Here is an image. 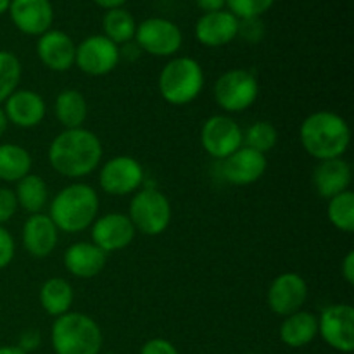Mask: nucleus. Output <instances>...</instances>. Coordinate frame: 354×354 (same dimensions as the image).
<instances>
[{
  "instance_id": "1",
  "label": "nucleus",
  "mask_w": 354,
  "mask_h": 354,
  "mask_svg": "<svg viewBox=\"0 0 354 354\" xmlns=\"http://www.w3.org/2000/svg\"><path fill=\"white\" fill-rule=\"evenodd\" d=\"M102 142L86 128L62 130L48 145L50 166L66 178H83L99 168Z\"/></svg>"
},
{
  "instance_id": "2",
  "label": "nucleus",
  "mask_w": 354,
  "mask_h": 354,
  "mask_svg": "<svg viewBox=\"0 0 354 354\" xmlns=\"http://www.w3.org/2000/svg\"><path fill=\"white\" fill-rule=\"evenodd\" d=\"M299 140L317 161L342 158L351 144V128L341 114L315 111L301 123Z\"/></svg>"
},
{
  "instance_id": "3",
  "label": "nucleus",
  "mask_w": 354,
  "mask_h": 354,
  "mask_svg": "<svg viewBox=\"0 0 354 354\" xmlns=\"http://www.w3.org/2000/svg\"><path fill=\"white\" fill-rule=\"evenodd\" d=\"M99 196L88 183H71L54 196L50 203V220L57 230L78 234L92 227L99 213Z\"/></svg>"
},
{
  "instance_id": "4",
  "label": "nucleus",
  "mask_w": 354,
  "mask_h": 354,
  "mask_svg": "<svg viewBox=\"0 0 354 354\" xmlns=\"http://www.w3.org/2000/svg\"><path fill=\"white\" fill-rule=\"evenodd\" d=\"M50 339L55 354H100L104 341L99 324L78 311L55 318Z\"/></svg>"
},
{
  "instance_id": "5",
  "label": "nucleus",
  "mask_w": 354,
  "mask_h": 354,
  "mask_svg": "<svg viewBox=\"0 0 354 354\" xmlns=\"http://www.w3.org/2000/svg\"><path fill=\"white\" fill-rule=\"evenodd\" d=\"M158 88L162 99L171 106L194 102L204 88L203 66L187 55L169 59L159 73Z\"/></svg>"
},
{
  "instance_id": "6",
  "label": "nucleus",
  "mask_w": 354,
  "mask_h": 354,
  "mask_svg": "<svg viewBox=\"0 0 354 354\" xmlns=\"http://www.w3.org/2000/svg\"><path fill=\"white\" fill-rule=\"evenodd\" d=\"M171 204L161 190L154 187H145L135 192L130 203L128 218L137 232L149 237L161 235L171 223Z\"/></svg>"
},
{
  "instance_id": "7",
  "label": "nucleus",
  "mask_w": 354,
  "mask_h": 354,
  "mask_svg": "<svg viewBox=\"0 0 354 354\" xmlns=\"http://www.w3.org/2000/svg\"><path fill=\"white\" fill-rule=\"evenodd\" d=\"M258 78L248 69H228L214 83V100L225 113H242L249 109L258 100Z\"/></svg>"
},
{
  "instance_id": "8",
  "label": "nucleus",
  "mask_w": 354,
  "mask_h": 354,
  "mask_svg": "<svg viewBox=\"0 0 354 354\" xmlns=\"http://www.w3.org/2000/svg\"><path fill=\"white\" fill-rule=\"evenodd\" d=\"M135 41L142 52L154 57H173L182 48L183 33L166 17H149L137 24Z\"/></svg>"
},
{
  "instance_id": "9",
  "label": "nucleus",
  "mask_w": 354,
  "mask_h": 354,
  "mask_svg": "<svg viewBox=\"0 0 354 354\" xmlns=\"http://www.w3.org/2000/svg\"><path fill=\"white\" fill-rule=\"evenodd\" d=\"M201 144L211 158L223 161L244 145V131L227 114H214L201 128Z\"/></svg>"
},
{
  "instance_id": "10",
  "label": "nucleus",
  "mask_w": 354,
  "mask_h": 354,
  "mask_svg": "<svg viewBox=\"0 0 354 354\" xmlns=\"http://www.w3.org/2000/svg\"><path fill=\"white\" fill-rule=\"evenodd\" d=\"M121 48L104 35H92L76 45L75 64L88 76H106L118 68Z\"/></svg>"
},
{
  "instance_id": "11",
  "label": "nucleus",
  "mask_w": 354,
  "mask_h": 354,
  "mask_svg": "<svg viewBox=\"0 0 354 354\" xmlns=\"http://www.w3.org/2000/svg\"><path fill=\"white\" fill-rule=\"evenodd\" d=\"M145 173L131 156H116L106 161L99 173V185L109 196H128L140 189Z\"/></svg>"
},
{
  "instance_id": "12",
  "label": "nucleus",
  "mask_w": 354,
  "mask_h": 354,
  "mask_svg": "<svg viewBox=\"0 0 354 354\" xmlns=\"http://www.w3.org/2000/svg\"><path fill=\"white\" fill-rule=\"evenodd\" d=\"M318 335L341 353L354 349V308L351 304H330L318 317Z\"/></svg>"
},
{
  "instance_id": "13",
  "label": "nucleus",
  "mask_w": 354,
  "mask_h": 354,
  "mask_svg": "<svg viewBox=\"0 0 354 354\" xmlns=\"http://www.w3.org/2000/svg\"><path fill=\"white\" fill-rule=\"evenodd\" d=\"M308 299V283L299 273L287 272L277 277L268 287L266 303L279 317H289L304 306Z\"/></svg>"
},
{
  "instance_id": "14",
  "label": "nucleus",
  "mask_w": 354,
  "mask_h": 354,
  "mask_svg": "<svg viewBox=\"0 0 354 354\" xmlns=\"http://www.w3.org/2000/svg\"><path fill=\"white\" fill-rule=\"evenodd\" d=\"M135 234L137 230L130 218L123 213H107L92 223V242L106 254L127 249L133 242Z\"/></svg>"
},
{
  "instance_id": "15",
  "label": "nucleus",
  "mask_w": 354,
  "mask_h": 354,
  "mask_svg": "<svg viewBox=\"0 0 354 354\" xmlns=\"http://www.w3.org/2000/svg\"><path fill=\"white\" fill-rule=\"evenodd\" d=\"M7 12L14 26L28 37H40L52 30L54 6L50 0H10Z\"/></svg>"
},
{
  "instance_id": "16",
  "label": "nucleus",
  "mask_w": 354,
  "mask_h": 354,
  "mask_svg": "<svg viewBox=\"0 0 354 354\" xmlns=\"http://www.w3.org/2000/svg\"><path fill=\"white\" fill-rule=\"evenodd\" d=\"M268 168V159L261 152L242 145L239 151L221 161V175L228 183L237 187L252 185L263 178Z\"/></svg>"
},
{
  "instance_id": "17",
  "label": "nucleus",
  "mask_w": 354,
  "mask_h": 354,
  "mask_svg": "<svg viewBox=\"0 0 354 354\" xmlns=\"http://www.w3.org/2000/svg\"><path fill=\"white\" fill-rule=\"evenodd\" d=\"M2 109L9 123L28 130V128L38 127L44 121L45 114H47V104H45L44 97L35 90L17 88L16 92L7 97Z\"/></svg>"
},
{
  "instance_id": "18",
  "label": "nucleus",
  "mask_w": 354,
  "mask_h": 354,
  "mask_svg": "<svg viewBox=\"0 0 354 354\" xmlns=\"http://www.w3.org/2000/svg\"><path fill=\"white\" fill-rule=\"evenodd\" d=\"M197 41L204 47L216 48L234 41L239 35V17L230 10H216V12H204L197 19L194 28Z\"/></svg>"
},
{
  "instance_id": "19",
  "label": "nucleus",
  "mask_w": 354,
  "mask_h": 354,
  "mask_svg": "<svg viewBox=\"0 0 354 354\" xmlns=\"http://www.w3.org/2000/svg\"><path fill=\"white\" fill-rule=\"evenodd\" d=\"M37 55L45 68L55 73H64L75 66L76 44L64 31L48 30L38 37Z\"/></svg>"
},
{
  "instance_id": "20",
  "label": "nucleus",
  "mask_w": 354,
  "mask_h": 354,
  "mask_svg": "<svg viewBox=\"0 0 354 354\" xmlns=\"http://www.w3.org/2000/svg\"><path fill=\"white\" fill-rule=\"evenodd\" d=\"M59 230L48 214H30L23 225V245L33 258H47L54 252Z\"/></svg>"
},
{
  "instance_id": "21",
  "label": "nucleus",
  "mask_w": 354,
  "mask_h": 354,
  "mask_svg": "<svg viewBox=\"0 0 354 354\" xmlns=\"http://www.w3.org/2000/svg\"><path fill=\"white\" fill-rule=\"evenodd\" d=\"M311 178H313V185L317 192L325 199H330L337 194L349 190L353 171L346 159H325V161H318Z\"/></svg>"
},
{
  "instance_id": "22",
  "label": "nucleus",
  "mask_w": 354,
  "mask_h": 354,
  "mask_svg": "<svg viewBox=\"0 0 354 354\" xmlns=\"http://www.w3.org/2000/svg\"><path fill=\"white\" fill-rule=\"evenodd\" d=\"M107 254L93 242H75L64 252V266L76 279H93L106 268Z\"/></svg>"
},
{
  "instance_id": "23",
  "label": "nucleus",
  "mask_w": 354,
  "mask_h": 354,
  "mask_svg": "<svg viewBox=\"0 0 354 354\" xmlns=\"http://www.w3.org/2000/svg\"><path fill=\"white\" fill-rule=\"evenodd\" d=\"M279 334L280 341L289 348H304L318 335V318L310 311H296L283 318Z\"/></svg>"
},
{
  "instance_id": "24",
  "label": "nucleus",
  "mask_w": 354,
  "mask_h": 354,
  "mask_svg": "<svg viewBox=\"0 0 354 354\" xmlns=\"http://www.w3.org/2000/svg\"><path fill=\"white\" fill-rule=\"evenodd\" d=\"M54 113L64 130L82 128L88 116V104L80 90L66 88L55 97Z\"/></svg>"
},
{
  "instance_id": "25",
  "label": "nucleus",
  "mask_w": 354,
  "mask_h": 354,
  "mask_svg": "<svg viewBox=\"0 0 354 354\" xmlns=\"http://www.w3.org/2000/svg\"><path fill=\"white\" fill-rule=\"evenodd\" d=\"M38 299H40L45 313L57 318L71 310L73 301H75V290L68 280L61 279V277H52L41 283Z\"/></svg>"
},
{
  "instance_id": "26",
  "label": "nucleus",
  "mask_w": 354,
  "mask_h": 354,
  "mask_svg": "<svg viewBox=\"0 0 354 354\" xmlns=\"http://www.w3.org/2000/svg\"><path fill=\"white\" fill-rule=\"evenodd\" d=\"M31 156L23 145L0 144V180L6 183H17L30 175Z\"/></svg>"
},
{
  "instance_id": "27",
  "label": "nucleus",
  "mask_w": 354,
  "mask_h": 354,
  "mask_svg": "<svg viewBox=\"0 0 354 354\" xmlns=\"http://www.w3.org/2000/svg\"><path fill=\"white\" fill-rule=\"evenodd\" d=\"M14 194H16L17 206L30 214L41 213V209L48 204V185L40 175L30 173L21 178Z\"/></svg>"
},
{
  "instance_id": "28",
  "label": "nucleus",
  "mask_w": 354,
  "mask_h": 354,
  "mask_svg": "<svg viewBox=\"0 0 354 354\" xmlns=\"http://www.w3.org/2000/svg\"><path fill=\"white\" fill-rule=\"evenodd\" d=\"M102 31L104 37L109 38L113 44L120 47V45L130 44L135 38L137 21H135L133 14L124 9V7L106 10L102 17Z\"/></svg>"
},
{
  "instance_id": "29",
  "label": "nucleus",
  "mask_w": 354,
  "mask_h": 354,
  "mask_svg": "<svg viewBox=\"0 0 354 354\" xmlns=\"http://www.w3.org/2000/svg\"><path fill=\"white\" fill-rule=\"evenodd\" d=\"M327 216L337 230L344 234L354 232V194L351 190H346L328 199Z\"/></svg>"
},
{
  "instance_id": "30",
  "label": "nucleus",
  "mask_w": 354,
  "mask_h": 354,
  "mask_svg": "<svg viewBox=\"0 0 354 354\" xmlns=\"http://www.w3.org/2000/svg\"><path fill=\"white\" fill-rule=\"evenodd\" d=\"M23 76V66L19 57L9 50H0V104L16 92Z\"/></svg>"
},
{
  "instance_id": "31",
  "label": "nucleus",
  "mask_w": 354,
  "mask_h": 354,
  "mask_svg": "<svg viewBox=\"0 0 354 354\" xmlns=\"http://www.w3.org/2000/svg\"><path fill=\"white\" fill-rule=\"evenodd\" d=\"M279 142V131L270 121H256L245 130L244 133V145L252 149L256 152H261L266 156V152L272 151Z\"/></svg>"
},
{
  "instance_id": "32",
  "label": "nucleus",
  "mask_w": 354,
  "mask_h": 354,
  "mask_svg": "<svg viewBox=\"0 0 354 354\" xmlns=\"http://www.w3.org/2000/svg\"><path fill=\"white\" fill-rule=\"evenodd\" d=\"M227 10H230L239 19H252V17H261L268 12L277 0H225Z\"/></svg>"
},
{
  "instance_id": "33",
  "label": "nucleus",
  "mask_w": 354,
  "mask_h": 354,
  "mask_svg": "<svg viewBox=\"0 0 354 354\" xmlns=\"http://www.w3.org/2000/svg\"><path fill=\"white\" fill-rule=\"evenodd\" d=\"M249 44H258L265 37V24L259 17H252V19H239V35Z\"/></svg>"
},
{
  "instance_id": "34",
  "label": "nucleus",
  "mask_w": 354,
  "mask_h": 354,
  "mask_svg": "<svg viewBox=\"0 0 354 354\" xmlns=\"http://www.w3.org/2000/svg\"><path fill=\"white\" fill-rule=\"evenodd\" d=\"M14 254H16L14 237L3 225H0V270L7 268L12 263Z\"/></svg>"
},
{
  "instance_id": "35",
  "label": "nucleus",
  "mask_w": 354,
  "mask_h": 354,
  "mask_svg": "<svg viewBox=\"0 0 354 354\" xmlns=\"http://www.w3.org/2000/svg\"><path fill=\"white\" fill-rule=\"evenodd\" d=\"M17 199L14 190L0 187V225L7 223L17 211Z\"/></svg>"
},
{
  "instance_id": "36",
  "label": "nucleus",
  "mask_w": 354,
  "mask_h": 354,
  "mask_svg": "<svg viewBox=\"0 0 354 354\" xmlns=\"http://www.w3.org/2000/svg\"><path fill=\"white\" fill-rule=\"evenodd\" d=\"M140 354H178V351H176V348L168 339L156 337L142 346Z\"/></svg>"
},
{
  "instance_id": "37",
  "label": "nucleus",
  "mask_w": 354,
  "mask_h": 354,
  "mask_svg": "<svg viewBox=\"0 0 354 354\" xmlns=\"http://www.w3.org/2000/svg\"><path fill=\"white\" fill-rule=\"evenodd\" d=\"M38 346H40V334H38L37 330H26L21 334L17 348L23 349L24 353L33 351V349H37Z\"/></svg>"
},
{
  "instance_id": "38",
  "label": "nucleus",
  "mask_w": 354,
  "mask_h": 354,
  "mask_svg": "<svg viewBox=\"0 0 354 354\" xmlns=\"http://www.w3.org/2000/svg\"><path fill=\"white\" fill-rule=\"evenodd\" d=\"M341 273L342 279L348 286H354V252L349 251L348 254L344 256L341 265Z\"/></svg>"
},
{
  "instance_id": "39",
  "label": "nucleus",
  "mask_w": 354,
  "mask_h": 354,
  "mask_svg": "<svg viewBox=\"0 0 354 354\" xmlns=\"http://www.w3.org/2000/svg\"><path fill=\"white\" fill-rule=\"evenodd\" d=\"M196 3L204 12H216V10H223L227 7L225 0H196Z\"/></svg>"
},
{
  "instance_id": "40",
  "label": "nucleus",
  "mask_w": 354,
  "mask_h": 354,
  "mask_svg": "<svg viewBox=\"0 0 354 354\" xmlns=\"http://www.w3.org/2000/svg\"><path fill=\"white\" fill-rule=\"evenodd\" d=\"M99 7H102L104 10H111V9H120L123 7L128 0H93Z\"/></svg>"
},
{
  "instance_id": "41",
  "label": "nucleus",
  "mask_w": 354,
  "mask_h": 354,
  "mask_svg": "<svg viewBox=\"0 0 354 354\" xmlns=\"http://www.w3.org/2000/svg\"><path fill=\"white\" fill-rule=\"evenodd\" d=\"M7 128H9V120H7L6 113H3V109L0 107V138L3 137V133L7 131Z\"/></svg>"
},
{
  "instance_id": "42",
  "label": "nucleus",
  "mask_w": 354,
  "mask_h": 354,
  "mask_svg": "<svg viewBox=\"0 0 354 354\" xmlns=\"http://www.w3.org/2000/svg\"><path fill=\"white\" fill-rule=\"evenodd\" d=\"M0 354H28L17 346H0Z\"/></svg>"
},
{
  "instance_id": "43",
  "label": "nucleus",
  "mask_w": 354,
  "mask_h": 354,
  "mask_svg": "<svg viewBox=\"0 0 354 354\" xmlns=\"http://www.w3.org/2000/svg\"><path fill=\"white\" fill-rule=\"evenodd\" d=\"M9 6H10V0H0V16H3V14L9 10Z\"/></svg>"
},
{
  "instance_id": "44",
  "label": "nucleus",
  "mask_w": 354,
  "mask_h": 354,
  "mask_svg": "<svg viewBox=\"0 0 354 354\" xmlns=\"http://www.w3.org/2000/svg\"><path fill=\"white\" fill-rule=\"evenodd\" d=\"M104 354H118V353H104Z\"/></svg>"
},
{
  "instance_id": "45",
  "label": "nucleus",
  "mask_w": 354,
  "mask_h": 354,
  "mask_svg": "<svg viewBox=\"0 0 354 354\" xmlns=\"http://www.w3.org/2000/svg\"><path fill=\"white\" fill-rule=\"evenodd\" d=\"M244 354H256V353H244Z\"/></svg>"
}]
</instances>
